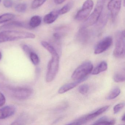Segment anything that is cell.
<instances>
[{
    "mask_svg": "<svg viewBox=\"0 0 125 125\" xmlns=\"http://www.w3.org/2000/svg\"><path fill=\"white\" fill-rule=\"evenodd\" d=\"M35 35L32 33L16 31H5L0 32V43L20 39H34Z\"/></svg>",
    "mask_w": 125,
    "mask_h": 125,
    "instance_id": "1",
    "label": "cell"
},
{
    "mask_svg": "<svg viewBox=\"0 0 125 125\" xmlns=\"http://www.w3.org/2000/svg\"><path fill=\"white\" fill-rule=\"evenodd\" d=\"M52 58L47 65V71L46 77L47 82H52L58 72L59 68V56L58 54L52 55Z\"/></svg>",
    "mask_w": 125,
    "mask_h": 125,
    "instance_id": "2",
    "label": "cell"
},
{
    "mask_svg": "<svg viewBox=\"0 0 125 125\" xmlns=\"http://www.w3.org/2000/svg\"><path fill=\"white\" fill-rule=\"evenodd\" d=\"M93 66L91 62L86 61L78 66L72 75V78L77 80L86 77L92 72Z\"/></svg>",
    "mask_w": 125,
    "mask_h": 125,
    "instance_id": "3",
    "label": "cell"
},
{
    "mask_svg": "<svg viewBox=\"0 0 125 125\" xmlns=\"http://www.w3.org/2000/svg\"><path fill=\"white\" fill-rule=\"evenodd\" d=\"M125 31H119L116 35L115 48L113 55L117 58L124 57L125 55Z\"/></svg>",
    "mask_w": 125,
    "mask_h": 125,
    "instance_id": "4",
    "label": "cell"
},
{
    "mask_svg": "<svg viewBox=\"0 0 125 125\" xmlns=\"http://www.w3.org/2000/svg\"><path fill=\"white\" fill-rule=\"evenodd\" d=\"M93 6L94 2L92 0H86L82 9L77 13L75 17L76 20L80 21L87 18L90 13Z\"/></svg>",
    "mask_w": 125,
    "mask_h": 125,
    "instance_id": "5",
    "label": "cell"
},
{
    "mask_svg": "<svg viewBox=\"0 0 125 125\" xmlns=\"http://www.w3.org/2000/svg\"><path fill=\"white\" fill-rule=\"evenodd\" d=\"M103 4L104 2L102 0L98 1L93 13L87 20V25L91 26L98 21L103 10Z\"/></svg>",
    "mask_w": 125,
    "mask_h": 125,
    "instance_id": "6",
    "label": "cell"
},
{
    "mask_svg": "<svg viewBox=\"0 0 125 125\" xmlns=\"http://www.w3.org/2000/svg\"><path fill=\"white\" fill-rule=\"evenodd\" d=\"M11 90L13 96L20 100L27 99L33 93L32 89L26 88H18L12 89Z\"/></svg>",
    "mask_w": 125,
    "mask_h": 125,
    "instance_id": "7",
    "label": "cell"
},
{
    "mask_svg": "<svg viewBox=\"0 0 125 125\" xmlns=\"http://www.w3.org/2000/svg\"><path fill=\"white\" fill-rule=\"evenodd\" d=\"M112 38L111 36H107L100 41L95 46L94 54H99L107 50L112 43Z\"/></svg>",
    "mask_w": 125,
    "mask_h": 125,
    "instance_id": "8",
    "label": "cell"
},
{
    "mask_svg": "<svg viewBox=\"0 0 125 125\" xmlns=\"http://www.w3.org/2000/svg\"><path fill=\"white\" fill-rule=\"evenodd\" d=\"M109 108V106H104L103 107L99 108L98 110L94 112L93 113L88 114L85 116L81 117L77 120L78 123L80 125L84 124L88 121L93 120L98 115H100L103 113L104 112Z\"/></svg>",
    "mask_w": 125,
    "mask_h": 125,
    "instance_id": "9",
    "label": "cell"
},
{
    "mask_svg": "<svg viewBox=\"0 0 125 125\" xmlns=\"http://www.w3.org/2000/svg\"><path fill=\"white\" fill-rule=\"evenodd\" d=\"M122 0H110L107 5V8L110 12L113 19H115L118 15L121 7Z\"/></svg>",
    "mask_w": 125,
    "mask_h": 125,
    "instance_id": "10",
    "label": "cell"
},
{
    "mask_svg": "<svg viewBox=\"0 0 125 125\" xmlns=\"http://www.w3.org/2000/svg\"><path fill=\"white\" fill-rule=\"evenodd\" d=\"M16 28H23L31 29L29 24H27L25 22L19 21H13L0 27V30H10Z\"/></svg>",
    "mask_w": 125,
    "mask_h": 125,
    "instance_id": "11",
    "label": "cell"
},
{
    "mask_svg": "<svg viewBox=\"0 0 125 125\" xmlns=\"http://www.w3.org/2000/svg\"><path fill=\"white\" fill-rule=\"evenodd\" d=\"M16 108L14 105L5 106L0 109V120L5 119L15 113Z\"/></svg>",
    "mask_w": 125,
    "mask_h": 125,
    "instance_id": "12",
    "label": "cell"
},
{
    "mask_svg": "<svg viewBox=\"0 0 125 125\" xmlns=\"http://www.w3.org/2000/svg\"><path fill=\"white\" fill-rule=\"evenodd\" d=\"M87 79V77H86L83 78V79L76 80V82H74L65 84L60 88V89L58 90V93L61 94L66 93L68 91L73 89L74 88L78 85L80 83L84 82Z\"/></svg>",
    "mask_w": 125,
    "mask_h": 125,
    "instance_id": "13",
    "label": "cell"
},
{
    "mask_svg": "<svg viewBox=\"0 0 125 125\" xmlns=\"http://www.w3.org/2000/svg\"><path fill=\"white\" fill-rule=\"evenodd\" d=\"M59 15L58 10L53 11L49 13L46 14L44 17V22L45 24H52L57 19Z\"/></svg>",
    "mask_w": 125,
    "mask_h": 125,
    "instance_id": "14",
    "label": "cell"
},
{
    "mask_svg": "<svg viewBox=\"0 0 125 125\" xmlns=\"http://www.w3.org/2000/svg\"><path fill=\"white\" fill-rule=\"evenodd\" d=\"M107 69V63L105 61H102L95 68L94 70H93L92 74L93 75H96L101 72L106 71Z\"/></svg>",
    "mask_w": 125,
    "mask_h": 125,
    "instance_id": "15",
    "label": "cell"
},
{
    "mask_svg": "<svg viewBox=\"0 0 125 125\" xmlns=\"http://www.w3.org/2000/svg\"><path fill=\"white\" fill-rule=\"evenodd\" d=\"M88 37V33L85 27L81 28L79 31L78 34V38L81 42H86L87 41Z\"/></svg>",
    "mask_w": 125,
    "mask_h": 125,
    "instance_id": "16",
    "label": "cell"
},
{
    "mask_svg": "<svg viewBox=\"0 0 125 125\" xmlns=\"http://www.w3.org/2000/svg\"><path fill=\"white\" fill-rule=\"evenodd\" d=\"M41 22V17L38 16H34L31 18L28 24L31 29H33L39 26Z\"/></svg>",
    "mask_w": 125,
    "mask_h": 125,
    "instance_id": "17",
    "label": "cell"
},
{
    "mask_svg": "<svg viewBox=\"0 0 125 125\" xmlns=\"http://www.w3.org/2000/svg\"><path fill=\"white\" fill-rule=\"evenodd\" d=\"M115 123V120L114 119L110 120L106 117H103L96 121L93 125H113Z\"/></svg>",
    "mask_w": 125,
    "mask_h": 125,
    "instance_id": "18",
    "label": "cell"
},
{
    "mask_svg": "<svg viewBox=\"0 0 125 125\" xmlns=\"http://www.w3.org/2000/svg\"><path fill=\"white\" fill-rule=\"evenodd\" d=\"M73 2L72 1L68 3L62 8L60 10H58L59 15H62L68 12L73 8Z\"/></svg>",
    "mask_w": 125,
    "mask_h": 125,
    "instance_id": "19",
    "label": "cell"
},
{
    "mask_svg": "<svg viewBox=\"0 0 125 125\" xmlns=\"http://www.w3.org/2000/svg\"><path fill=\"white\" fill-rule=\"evenodd\" d=\"M41 44L42 46L47 50L52 55L58 54L57 52L54 47L48 42L46 41H42L41 42Z\"/></svg>",
    "mask_w": 125,
    "mask_h": 125,
    "instance_id": "20",
    "label": "cell"
},
{
    "mask_svg": "<svg viewBox=\"0 0 125 125\" xmlns=\"http://www.w3.org/2000/svg\"><path fill=\"white\" fill-rule=\"evenodd\" d=\"M15 15L13 14L6 13L0 16V24L11 21L15 18Z\"/></svg>",
    "mask_w": 125,
    "mask_h": 125,
    "instance_id": "21",
    "label": "cell"
},
{
    "mask_svg": "<svg viewBox=\"0 0 125 125\" xmlns=\"http://www.w3.org/2000/svg\"><path fill=\"white\" fill-rule=\"evenodd\" d=\"M120 90L119 88H115L109 94L107 97V99L109 100L114 99L120 95Z\"/></svg>",
    "mask_w": 125,
    "mask_h": 125,
    "instance_id": "22",
    "label": "cell"
},
{
    "mask_svg": "<svg viewBox=\"0 0 125 125\" xmlns=\"http://www.w3.org/2000/svg\"><path fill=\"white\" fill-rule=\"evenodd\" d=\"M28 116L25 114L21 115L14 122H13L11 124L13 125H23L25 124V123L27 121Z\"/></svg>",
    "mask_w": 125,
    "mask_h": 125,
    "instance_id": "23",
    "label": "cell"
},
{
    "mask_svg": "<svg viewBox=\"0 0 125 125\" xmlns=\"http://www.w3.org/2000/svg\"><path fill=\"white\" fill-rule=\"evenodd\" d=\"M29 56H30L31 60L34 65H37L39 64L40 60L39 56L35 52H32Z\"/></svg>",
    "mask_w": 125,
    "mask_h": 125,
    "instance_id": "24",
    "label": "cell"
},
{
    "mask_svg": "<svg viewBox=\"0 0 125 125\" xmlns=\"http://www.w3.org/2000/svg\"><path fill=\"white\" fill-rule=\"evenodd\" d=\"M125 74L121 73H117L115 74L113 77V79L115 82L117 83L125 81Z\"/></svg>",
    "mask_w": 125,
    "mask_h": 125,
    "instance_id": "25",
    "label": "cell"
},
{
    "mask_svg": "<svg viewBox=\"0 0 125 125\" xmlns=\"http://www.w3.org/2000/svg\"><path fill=\"white\" fill-rule=\"evenodd\" d=\"M47 0H34L31 4V8L32 9H36L42 6Z\"/></svg>",
    "mask_w": 125,
    "mask_h": 125,
    "instance_id": "26",
    "label": "cell"
},
{
    "mask_svg": "<svg viewBox=\"0 0 125 125\" xmlns=\"http://www.w3.org/2000/svg\"><path fill=\"white\" fill-rule=\"evenodd\" d=\"M27 6L25 3H20L15 6L16 11L19 13H24L27 10Z\"/></svg>",
    "mask_w": 125,
    "mask_h": 125,
    "instance_id": "27",
    "label": "cell"
},
{
    "mask_svg": "<svg viewBox=\"0 0 125 125\" xmlns=\"http://www.w3.org/2000/svg\"><path fill=\"white\" fill-rule=\"evenodd\" d=\"M89 89V86L87 84L82 85L78 88L79 92L83 95H84L88 93Z\"/></svg>",
    "mask_w": 125,
    "mask_h": 125,
    "instance_id": "28",
    "label": "cell"
},
{
    "mask_svg": "<svg viewBox=\"0 0 125 125\" xmlns=\"http://www.w3.org/2000/svg\"><path fill=\"white\" fill-rule=\"evenodd\" d=\"M124 105H125L124 102H122V103L116 104L113 108L114 114H117L124 107Z\"/></svg>",
    "mask_w": 125,
    "mask_h": 125,
    "instance_id": "29",
    "label": "cell"
},
{
    "mask_svg": "<svg viewBox=\"0 0 125 125\" xmlns=\"http://www.w3.org/2000/svg\"><path fill=\"white\" fill-rule=\"evenodd\" d=\"M22 49L23 51L28 55H29L32 52H33L32 49L29 46L26 44L22 45Z\"/></svg>",
    "mask_w": 125,
    "mask_h": 125,
    "instance_id": "30",
    "label": "cell"
},
{
    "mask_svg": "<svg viewBox=\"0 0 125 125\" xmlns=\"http://www.w3.org/2000/svg\"><path fill=\"white\" fill-rule=\"evenodd\" d=\"M3 3L4 6L7 8H11L13 6V3L11 0H4Z\"/></svg>",
    "mask_w": 125,
    "mask_h": 125,
    "instance_id": "31",
    "label": "cell"
},
{
    "mask_svg": "<svg viewBox=\"0 0 125 125\" xmlns=\"http://www.w3.org/2000/svg\"><path fill=\"white\" fill-rule=\"evenodd\" d=\"M6 102V98L4 95L0 92V107L2 106Z\"/></svg>",
    "mask_w": 125,
    "mask_h": 125,
    "instance_id": "32",
    "label": "cell"
},
{
    "mask_svg": "<svg viewBox=\"0 0 125 125\" xmlns=\"http://www.w3.org/2000/svg\"><path fill=\"white\" fill-rule=\"evenodd\" d=\"M66 0H54L55 3L57 5H60L62 4L63 3L66 1Z\"/></svg>",
    "mask_w": 125,
    "mask_h": 125,
    "instance_id": "33",
    "label": "cell"
},
{
    "mask_svg": "<svg viewBox=\"0 0 125 125\" xmlns=\"http://www.w3.org/2000/svg\"><path fill=\"white\" fill-rule=\"evenodd\" d=\"M122 121L123 122H125V114H124L122 116V118H121Z\"/></svg>",
    "mask_w": 125,
    "mask_h": 125,
    "instance_id": "34",
    "label": "cell"
},
{
    "mask_svg": "<svg viewBox=\"0 0 125 125\" xmlns=\"http://www.w3.org/2000/svg\"><path fill=\"white\" fill-rule=\"evenodd\" d=\"M2 58V54L1 53V52H0V60H1V58Z\"/></svg>",
    "mask_w": 125,
    "mask_h": 125,
    "instance_id": "35",
    "label": "cell"
},
{
    "mask_svg": "<svg viewBox=\"0 0 125 125\" xmlns=\"http://www.w3.org/2000/svg\"><path fill=\"white\" fill-rule=\"evenodd\" d=\"M1 0H0V2H1Z\"/></svg>",
    "mask_w": 125,
    "mask_h": 125,
    "instance_id": "36",
    "label": "cell"
}]
</instances>
